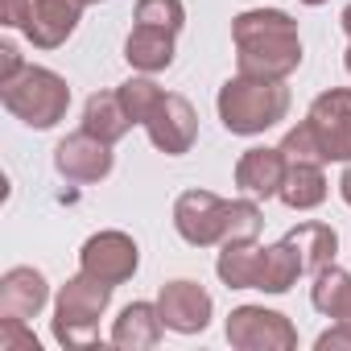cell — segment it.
<instances>
[{"instance_id":"cell-11","label":"cell","mask_w":351,"mask_h":351,"mask_svg":"<svg viewBox=\"0 0 351 351\" xmlns=\"http://www.w3.org/2000/svg\"><path fill=\"white\" fill-rule=\"evenodd\" d=\"M157 314H161V322L169 330L199 335V330H207V322L215 314V302L199 281H169L157 293Z\"/></svg>"},{"instance_id":"cell-9","label":"cell","mask_w":351,"mask_h":351,"mask_svg":"<svg viewBox=\"0 0 351 351\" xmlns=\"http://www.w3.org/2000/svg\"><path fill=\"white\" fill-rule=\"evenodd\" d=\"M54 169L62 173L66 182H79V186H91V182H104L112 173V145L91 136L87 128L71 132L58 141L54 149Z\"/></svg>"},{"instance_id":"cell-20","label":"cell","mask_w":351,"mask_h":351,"mask_svg":"<svg viewBox=\"0 0 351 351\" xmlns=\"http://www.w3.org/2000/svg\"><path fill=\"white\" fill-rule=\"evenodd\" d=\"M285 240L298 248V256H302V269L314 277V273H322L326 265H335V252H339V236H335V228H326V223H298L293 232H285Z\"/></svg>"},{"instance_id":"cell-10","label":"cell","mask_w":351,"mask_h":351,"mask_svg":"<svg viewBox=\"0 0 351 351\" xmlns=\"http://www.w3.org/2000/svg\"><path fill=\"white\" fill-rule=\"evenodd\" d=\"M79 265H83V273H91L108 285H124L141 265V248L124 232H95L79 252Z\"/></svg>"},{"instance_id":"cell-6","label":"cell","mask_w":351,"mask_h":351,"mask_svg":"<svg viewBox=\"0 0 351 351\" xmlns=\"http://www.w3.org/2000/svg\"><path fill=\"white\" fill-rule=\"evenodd\" d=\"M228 343L240 351H293L298 330L285 314L265 306H236L228 314Z\"/></svg>"},{"instance_id":"cell-28","label":"cell","mask_w":351,"mask_h":351,"mask_svg":"<svg viewBox=\"0 0 351 351\" xmlns=\"http://www.w3.org/2000/svg\"><path fill=\"white\" fill-rule=\"evenodd\" d=\"M314 347H318V351H339V347H351V326L335 322L330 330H322V335L314 339Z\"/></svg>"},{"instance_id":"cell-24","label":"cell","mask_w":351,"mask_h":351,"mask_svg":"<svg viewBox=\"0 0 351 351\" xmlns=\"http://www.w3.org/2000/svg\"><path fill=\"white\" fill-rule=\"evenodd\" d=\"M136 25H157V29H169L178 34L186 25V5L182 0H136Z\"/></svg>"},{"instance_id":"cell-29","label":"cell","mask_w":351,"mask_h":351,"mask_svg":"<svg viewBox=\"0 0 351 351\" xmlns=\"http://www.w3.org/2000/svg\"><path fill=\"white\" fill-rule=\"evenodd\" d=\"M0 58H5V71H0V83H9V79H17L21 71H25V62H21V54H17V46H0Z\"/></svg>"},{"instance_id":"cell-27","label":"cell","mask_w":351,"mask_h":351,"mask_svg":"<svg viewBox=\"0 0 351 351\" xmlns=\"http://www.w3.org/2000/svg\"><path fill=\"white\" fill-rule=\"evenodd\" d=\"M29 9H34V0H0V25H9V29H25L29 21Z\"/></svg>"},{"instance_id":"cell-31","label":"cell","mask_w":351,"mask_h":351,"mask_svg":"<svg viewBox=\"0 0 351 351\" xmlns=\"http://www.w3.org/2000/svg\"><path fill=\"white\" fill-rule=\"evenodd\" d=\"M343 34H347V38H351V5H347V9H343ZM343 66H347V71H351V46H347V54H343Z\"/></svg>"},{"instance_id":"cell-33","label":"cell","mask_w":351,"mask_h":351,"mask_svg":"<svg viewBox=\"0 0 351 351\" xmlns=\"http://www.w3.org/2000/svg\"><path fill=\"white\" fill-rule=\"evenodd\" d=\"M302 5H310V9H314V5H326V0H302Z\"/></svg>"},{"instance_id":"cell-4","label":"cell","mask_w":351,"mask_h":351,"mask_svg":"<svg viewBox=\"0 0 351 351\" xmlns=\"http://www.w3.org/2000/svg\"><path fill=\"white\" fill-rule=\"evenodd\" d=\"M0 99H5V108H9L21 124L46 132V128H54V124L66 116V108H71V87H66V79L54 75L50 66H25L17 79L0 83Z\"/></svg>"},{"instance_id":"cell-8","label":"cell","mask_w":351,"mask_h":351,"mask_svg":"<svg viewBox=\"0 0 351 351\" xmlns=\"http://www.w3.org/2000/svg\"><path fill=\"white\" fill-rule=\"evenodd\" d=\"M145 132H149V141H153L161 153L182 157V153H191V145H195V136H199V116H195V108H191L186 95L165 91V95L157 99V108L149 112Z\"/></svg>"},{"instance_id":"cell-2","label":"cell","mask_w":351,"mask_h":351,"mask_svg":"<svg viewBox=\"0 0 351 351\" xmlns=\"http://www.w3.org/2000/svg\"><path fill=\"white\" fill-rule=\"evenodd\" d=\"M173 228L195 248L232 244V240H256L265 228V215L252 199H219L211 191H186L173 203Z\"/></svg>"},{"instance_id":"cell-22","label":"cell","mask_w":351,"mask_h":351,"mask_svg":"<svg viewBox=\"0 0 351 351\" xmlns=\"http://www.w3.org/2000/svg\"><path fill=\"white\" fill-rule=\"evenodd\" d=\"M302 273H306L302 256H298V248L289 240H277V244L265 248V273H261V289L265 293H285Z\"/></svg>"},{"instance_id":"cell-15","label":"cell","mask_w":351,"mask_h":351,"mask_svg":"<svg viewBox=\"0 0 351 351\" xmlns=\"http://www.w3.org/2000/svg\"><path fill=\"white\" fill-rule=\"evenodd\" d=\"M161 330H165V322L157 314V302H132L112 322V343L124 351H149L161 343Z\"/></svg>"},{"instance_id":"cell-26","label":"cell","mask_w":351,"mask_h":351,"mask_svg":"<svg viewBox=\"0 0 351 351\" xmlns=\"http://www.w3.org/2000/svg\"><path fill=\"white\" fill-rule=\"evenodd\" d=\"M0 351H38V339L25 318H0Z\"/></svg>"},{"instance_id":"cell-17","label":"cell","mask_w":351,"mask_h":351,"mask_svg":"<svg viewBox=\"0 0 351 351\" xmlns=\"http://www.w3.org/2000/svg\"><path fill=\"white\" fill-rule=\"evenodd\" d=\"M215 273L228 289H261V273H265V248L256 240H232L223 244Z\"/></svg>"},{"instance_id":"cell-13","label":"cell","mask_w":351,"mask_h":351,"mask_svg":"<svg viewBox=\"0 0 351 351\" xmlns=\"http://www.w3.org/2000/svg\"><path fill=\"white\" fill-rule=\"evenodd\" d=\"M285 169H289V161H285L281 149H269V145H265V149H248V153H240V161H236V186H240L244 195L273 199V195H281Z\"/></svg>"},{"instance_id":"cell-14","label":"cell","mask_w":351,"mask_h":351,"mask_svg":"<svg viewBox=\"0 0 351 351\" xmlns=\"http://www.w3.org/2000/svg\"><path fill=\"white\" fill-rule=\"evenodd\" d=\"M79 5H71V0H34L29 9V21H25V38L38 46V50H58L75 25H79Z\"/></svg>"},{"instance_id":"cell-25","label":"cell","mask_w":351,"mask_h":351,"mask_svg":"<svg viewBox=\"0 0 351 351\" xmlns=\"http://www.w3.org/2000/svg\"><path fill=\"white\" fill-rule=\"evenodd\" d=\"M277 149L285 153V161H318V165H322V149H318V141H314V132H310L306 120H302L298 128H289Z\"/></svg>"},{"instance_id":"cell-21","label":"cell","mask_w":351,"mask_h":351,"mask_svg":"<svg viewBox=\"0 0 351 351\" xmlns=\"http://www.w3.org/2000/svg\"><path fill=\"white\" fill-rule=\"evenodd\" d=\"M326 199V178L318 161H289L285 182H281V203L293 211H310Z\"/></svg>"},{"instance_id":"cell-23","label":"cell","mask_w":351,"mask_h":351,"mask_svg":"<svg viewBox=\"0 0 351 351\" xmlns=\"http://www.w3.org/2000/svg\"><path fill=\"white\" fill-rule=\"evenodd\" d=\"M116 91H120V104H124V112L132 116V124H145V120H149V112L157 108V99L165 95L149 75H132V79H128V83H120Z\"/></svg>"},{"instance_id":"cell-16","label":"cell","mask_w":351,"mask_h":351,"mask_svg":"<svg viewBox=\"0 0 351 351\" xmlns=\"http://www.w3.org/2000/svg\"><path fill=\"white\" fill-rule=\"evenodd\" d=\"M173 38L169 29H157V25H132L128 42H124V58L132 71L141 75H157V71H169L173 66Z\"/></svg>"},{"instance_id":"cell-12","label":"cell","mask_w":351,"mask_h":351,"mask_svg":"<svg viewBox=\"0 0 351 351\" xmlns=\"http://www.w3.org/2000/svg\"><path fill=\"white\" fill-rule=\"evenodd\" d=\"M50 302V285L38 269L17 265L0 277V318H38L42 306Z\"/></svg>"},{"instance_id":"cell-30","label":"cell","mask_w":351,"mask_h":351,"mask_svg":"<svg viewBox=\"0 0 351 351\" xmlns=\"http://www.w3.org/2000/svg\"><path fill=\"white\" fill-rule=\"evenodd\" d=\"M339 195H343V203L351 207V161H347V169H343V178H339Z\"/></svg>"},{"instance_id":"cell-1","label":"cell","mask_w":351,"mask_h":351,"mask_svg":"<svg viewBox=\"0 0 351 351\" xmlns=\"http://www.w3.org/2000/svg\"><path fill=\"white\" fill-rule=\"evenodd\" d=\"M236 66L256 79H289L302 66L298 21L281 9H248L232 21Z\"/></svg>"},{"instance_id":"cell-3","label":"cell","mask_w":351,"mask_h":351,"mask_svg":"<svg viewBox=\"0 0 351 351\" xmlns=\"http://www.w3.org/2000/svg\"><path fill=\"white\" fill-rule=\"evenodd\" d=\"M219 120L236 136H256L285 120L289 112V87L285 79H256V75H236L219 87Z\"/></svg>"},{"instance_id":"cell-32","label":"cell","mask_w":351,"mask_h":351,"mask_svg":"<svg viewBox=\"0 0 351 351\" xmlns=\"http://www.w3.org/2000/svg\"><path fill=\"white\" fill-rule=\"evenodd\" d=\"M71 5H79V9H87V5H95V0H71Z\"/></svg>"},{"instance_id":"cell-19","label":"cell","mask_w":351,"mask_h":351,"mask_svg":"<svg viewBox=\"0 0 351 351\" xmlns=\"http://www.w3.org/2000/svg\"><path fill=\"white\" fill-rule=\"evenodd\" d=\"M83 128H87L91 136L116 145V141L132 128V116L124 112L120 91H95V95L87 99V108H83Z\"/></svg>"},{"instance_id":"cell-5","label":"cell","mask_w":351,"mask_h":351,"mask_svg":"<svg viewBox=\"0 0 351 351\" xmlns=\"http://www.w3.org/2000/svg\"><path fill=\"white\" fill-rule=\"evenodd\" d=\"M112 289L108 281L91 277L79 269V277H71L62 289H58V302H54V339L62 347H83L95 339L99 330V318L112 302Z\"/></svg>"},{"instance_id":"cell-7","label":"cell","mask_w":351,"mask_h":351,"mask_svg":"<svg viewBox=\"0 0 351 351\" xmlns=\"http://www.w3.org/2000/svg\"><path fill=\"white\" fill-rule=\"evenodd\" d=\"M306 124L322 149V161H351V87H330L314 95Z\"/></svg>"},{"instance_id":"cell-18","label":"cell","mask_w":351,"mask_h":351,"mask_svg":"<svg viewBox=\"0 0 351 351\" xmlns=\"http://www.w3.org/2000/svg\"><path fill=\"white\" fill-rule=\"evenodd\" d=\"M310 306H314L322 318H335V322L351 326V273L339 269V265H326L322 273H314Z\"/></svg>"}]
</instances>
